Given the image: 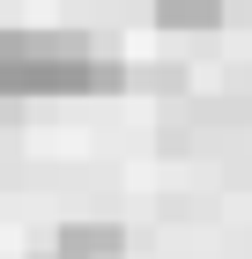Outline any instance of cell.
Segmentation results:
<instances>
[{
    "instance_id": "obj_4",
    "label": "cell",
    "mask_w": 252,
    "mask_h": 259,
    "mask_svg": "<svg viewBox=\"0 0 252 259\" xmlns=\"http://www.w3.org/2000/svg\"><path fill=\"white\" fill-rule=\"evenodd\" d=\"M30 259H75V252H59V244H52V252H30Z\"/></svg>"
},
{
    "instance_id": "obj_2",
    "label": "cell",
    "mask_w": 252,
    "mask_h": 259,
    "mask_svg": "<svg viewBox=\"0 0 252 259\" xmlns=\"http://www.w3.org/2000/svg\"><path fill=\"white\" fill-rule=\"evenodd\" d=\"M59 252H75V259H119L126 252V230L119 222H59Z\"/></svg>"
},
{
    "instance_id": "obj_1",
    "label": "cell",
    "mask_w": 252,
    "mask_h": 259,
    "mask_svg": "<svg viewBox=\"0 0 252 259\" xmlns=\"http://www.w3.org/2000/svg\"><path fill=\"white\" fill-rule=\"evenodd\" d=\"M126 89V60L97 52L82 30H8L0 22V97L38 104V97H112Z\"/></svg>"
},
{
    "instance_id": "obj_3",
    "label": "cell",
    "mask_w": 252,
    "mask_h": 259,
    "mask_svg": "<svg viewBox=\"0 0 252 259\" xmlns=\"http://www.w3.org/2000/svg\"><path fill=\"white\" fill-rule=\"evenodd\" d=\"M223 15H230V0H156L163 30H215Z\"/></svg>"
}]
</instances>
